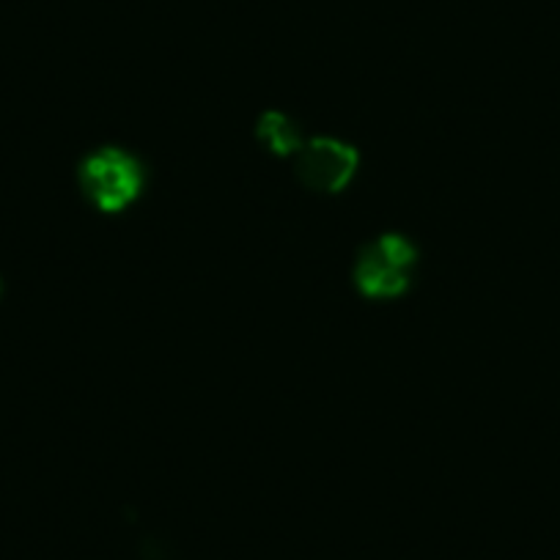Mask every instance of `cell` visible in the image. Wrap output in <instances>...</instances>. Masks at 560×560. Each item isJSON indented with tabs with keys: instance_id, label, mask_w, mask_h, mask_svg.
Wrapping results in <instances>:
<instances>
[{
	"instance_id": "6da1fadb",
	"label": "cell",
	"mask_w": 560,
	"mask_h": 560,
	"mask_svg": "<svg viewBox=\"0 0 560 560\" xmlns=\"http://www.w3.org/2000/svg\"><path fill=\"white\" fill-rule=\"evenodd\" d=\"M147 187V168L135 154L118 147L91 152L80 163V190L94 209L105 214L132 207Z\"/></svg>"
},
{
	"instance_id": "7a4b0ae2",
	"label": "cell",
	"mask_w": 560,
	"mask_h": 560,
	"mask_svg": "<svg viewBox=\"0 0 560 560\" xmlns=\"http://www.w3.org/2000/svg\"><path fill=\"white\" fill-rule=\"evenodd\" d=\"M418 247L401 234H382L363 245L354 261V287L369 300H396L412 283Z\"/></svg>"
},
{
	"instance_id": "3957f363",
	"label": "cell",
	"mask_w": 560,
	"mask_h": 560,
	"mask_svg": "<svg viewBox=\"0 0 560 560\" xmlns=\"http://www.w3.org/2000/svg\"><path fill=\"white\" fill-rule=\"evenodd\" d=\"M358 152L354 147L336 138L305 140L294 152V171L303 187L311 192H341L352 182L358 171Z\"/></svg>"
},
{
	"instance_id": "277c9868",
	"label": "cell",
	"mask_w": 560,
	"mask_h": 560,
	"mask_svg": "<svg viewBox=\"0 0 560 560\" xmlns=\"http://www.w3.org/2000/svg\"><path fill=\"white\" fill-rule=\"evenodd\" d=\"M256 135L264 147L269 149V152L280 154V158L294 154L305 143L303 132H300L298 124H294L287 113H278V110H269L258 118Z\"/></svg>"
}]
</instances>
